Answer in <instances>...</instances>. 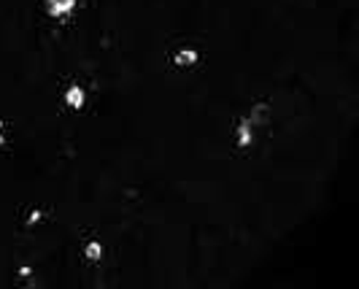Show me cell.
Instances as JSON below:
<instances>
[{
  "mask_svg": "<svg viewBox=\"0 0 359 289\" xmlns=\"http://www.w3.org/2000/svg\"><path fill=\"white\" fill-rule=\"evenodd\" d=\"M233 30H287L313 0H184ZM230 95L205 68L176 71L157 46L92 11L43 17L41 0H0V208L43 206L54 260L76 262L87 235L119 246L146 198L130 165L173 187L211 160ZM3 230V222H0Z\"/></svg>",
  "mask_w": 359,
  "mask_h": 289,
  "instance_id": "6da1fadb",
  "label": "cell"
},
{
  "mask_svg": "<svg viewBox=\"0 0 359 289\" xmlns=\"http://www.w3.org/2000/svg\"><path fill=\"white\" fill-rule=\"evenodd\" d=\"M259 135H262V133L246 119L243 111L235 116L233 125H230V144H233L235 152H252L254 146L259 144Z\"/></svg>",
  "mask_w": 359,
  "mask_h": 289,
  "instance_id": "7a4b0ae2",
  "label": "cell"
},
{
  "mask_svg": "<svg viewBox=\"0 0 359 289\" xmlns=\"http://www.w3.org/2000/svg\"><path fill=\"white\" fill-rule=\"evenodd\" d=\"M168 60H170V65L176 71H192V68H198L200 62H203V52L195 43H179V46L170 49Z\"/></svg>",
  "mask_w": 359,
  "mask_h": 289,
  "instance_id": "3957f363",
  "label": "cell"
},
{
  "mask_svg": "<svg viewBox=\"0 0 359 289\" xmlns=\"http://www.w3.org/2000/svg\"><path fill=\"white\" fill-rule=\"evenodd\" d=\"M79 254H81V262L87 265V268H97L100 271V265L106 262V243L97 238V235H87L84 241H81V246H79ZM103 287V284H100Z\"/></svg>",
  "mask_w": 359,
  "mask_h": 289,
  "instance_id": "277c9868",
  "label": "cell"
},
{
  "mask_svg": "<svg viewBox=\"0 0 359 289\" xmlns=\"http://www.w3.org/2000/svg\"><path fill=\"white\" fill-rule=\"evenodd\" d=\"M79 3L81 0H41V11L52 22H71L79 11Z\"/></svg>",
  "mask_w": 359,
  "mask_h": 289,
  "instance_id": "5b68a950",
  "label": "cell"
},
{
  "mask_svg": "<svg viewBox=\"0 0 359 289\" xmlns=\"http://www.w3.org/2000/svg\"><path fill=\"white\" fill-rule=\"evenodd\" d=\"M243 114H246V119H249L259 133H265L270 127V122H273V103L265 100V98H257V100H252V103L243 109Z\"/></svg>",
  "mask_w": 359,
  "mask_h": 289,
  "instance_id": "8992f818",
  "label": "cell"
},
{
  "mask_svg": "<svg viewBox=\"0 0 359 289\" xmlns=\"http://www.w3.org/2000/svg\"><path fill=\"white\" fill-rule=\"evenodd\" d=\"M49 222V211L43 206H30L25 214H22V230L27 233H36L38 227H43Z\"/></svg>",
  "mask_w": 359,
  "mask_h": 289,
  "instance_id": "52a82bcc",
  "label": "cell"
}]
</instances>
